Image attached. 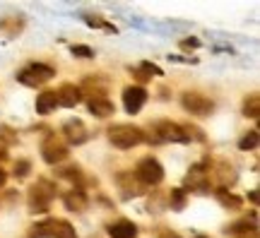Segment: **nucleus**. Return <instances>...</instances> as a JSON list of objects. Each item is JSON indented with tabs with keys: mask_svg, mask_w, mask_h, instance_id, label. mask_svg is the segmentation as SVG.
Segmentation results:
<instances>
[{
	"mask_svg": "<svg viewBox=\"0 0 260 238\" xmlns=\"http://www.w3.org/2000/svg\"><path fill=\"white\" fill-rule=\"evenodd\" d=\"M51 238H77L68 221H51Z\"/></svg>",
	"mask_w": 260,
	"mask_h": 238,
	"instance_id": "f8f14e48",
	"label": "nucleus"
},
{
	"mask_svg": "<svg viewBox=\"0 0 260 238\" xmlns=\"http://www.w3.org/2000/svg\"><path fill=\"white\" fill-rule=\"evenodd\" d=\"M80 99H82V92L75 84H63L56 92V101L60 106H68V109H73L75 104H80Z\"/></svg>",
	"mask_w": 260,
	"mask_h": 238,
	"instance_id": "6e6552de",
	"label": "nucleus"
},
{
	"mask_svg": "<svg viewBox=\"0 0 260 238\" xmlns=\"http://www.w3.org/2000/svg\"><path fill=\"white\" fill-rule=\"evenodd\" d=\"M138 178L147 185H157L164 178V168H161V164H159L157 159L147 156V159H142L138 164Z\"/></svg>",
	"mask_w": 260,
	"mask_h": 238,
	"instance_id": "f03ea898",
	"label": "nucleus"
},
{
	"mask_svg": "<svg viewBox=\"0 0 260 238\" xmlns=\"http://www.w3.org/2000/svg\"><path fill=\"white\" fill-rule=\"evenodd\" d=\"M217 197H219V202H222V205H226V207H234V210H236V207H241V200H239V197H234V195H226L224 190L217 192Z\"/></svg>",
	"mask_w": 260,
	"mask_h": 238,
	"instance_id": "dca6fc26",
	"label": "nucleus"
},
{
	"mask_svg": "<svg viewBox=\"0 0 260 238\" xmlns=\"http://www.w3.org/2000/svg\"><path fill=\"white\" fill-rule=\"evenodd\" d=\"M41 152H44V159H46L48 164H58V161H63L65 156H68V147L63 142H58L56 138H48L41 147Z\"/></svg>",
	"mask_w": 260,
	"mask_h": 238,
	"instance_id": "39448f33",
	"label": "nucleus"
},
{
	"mask_svg": "<svg viewBox=\"0 0 260 238\" xmlns=\"http://www.w3.org/2000/svg\"><path fill=\"white\" fill-rule=\"evenodd\" d=\"M157 132L161 140H171V142H186L190 135L186 132V128H181V125H176V123H159L157 125Z\"/></svg>",
	"mask_w": 260,
	"mask_h": 238,
	"instance_id": "423d86ee",
	"label": "nucleus"
},
{
	"mask_svg": "<svg viewBox=\"0 0 260 238\" xmlns=\"http://www.w3.org/2000/svg\"><path fill=\"white\" fill-rule=\"evenodd\" d=\"M200 238H203V236H200Z\"/></svg>",
	"mask_w": 260,
	"mask_h": 238,
	"instance_id": "b1692460",
	"label": "nucleus"
},
{
	"mask_svg": "<svg viewBox=\"0 0 260 238\" xmlns=\"http://www.w3.org/2000/svg\"><path fill=\"white\" fill-rule=\"evenodd\" d=\"M31 238H51V221L34 226V231H31Z\"/></svg>",
	"mask_w": 260,
	"mask_h": 238,
	"instance_id": "f3484780",
	"label": "nucleus"
},
{
	"mask_svg": "<svg viewBox=\"0 0 260 238\" xmlns=\"http://www.w3.org/2000/svg\"><path fill=\"white\" fill-rule=\"evenodd\" d=\"M145 101H147V92L142 87H128L123 92V104H125L128 113H138L145 106Z\"/></svg>",
	"mask_w": 260,
	"mask_h": 238,
	"instance_id": "20e7f679",
	"label": "nucleus"
},
{
	"mask_svg": "<svg viewBox=\"0 0 260 238\" xmlns=\"http://www.w3.org/2000/svg\"><path fill=\"white\" fill-rule=\"evenodd\" d=\"M58 106V101H56V92H44V94H39V99H37V111L39 113H51V111Z\"/></svg>",
	"mask_w": 260,
	"mask_h": 238,
	"instance_id": "ddd939ff",
	"label": "nucleus"
},
{
	"mask_svg": "<svg viewBox=\"0 0 260 238\" xmlns=\"http://www.w3.org/2000/svg\"><path fill=\"white\" fill-rule=\"evenodd\" d=\"M73 53L75 55H80V58H92V48H87V46H73Z\"/></svg>",
	"mask_w": 260,
	"mask_h": 238,
	"instance_id": "aec40b11",
	"label": "nucleus"
},
{
	"mask_svg": "<svg viewBox=\"0 0 260 238\" xmlns=\"http://www.w3.org/2000/svg\"><path fill=\"white\" fill-rule=\"evenodd\" d=\"M109 236L111 238H138V226L133 221H116L109 226Z\"/></svg>",
	"mask_w": 260,
	"mask_h": 238,
	"instance_id": "1a4fd4ad",
	"label": "nucleus"
},
{
	"mask_svg": "<svg viewBox=\"0 0 260 238\" xmlns=\"http://www.w3.org/2000/svg\"><path fill=\"white\" fill-rule=\"evenodd\" d=\"M159 238H181V236H178V233H171V231H164Z\"/></svg>",
	"mask_w": 260,
	"mask_h": 238,
	"instance_id": "4be33fe9",
	"label": "nucleus"
},
{
	"mask_svg": "<svg viewBox=\"0 0 260 238\" xmlns=\"http://www.w3.org/2000/svg\"><path fill=\"white\" fill-rule=\"evenodd\" d=\"M183 106H186L190 113H198V116H207L212 111V101L200 96V94H186L183 96Z\"/></svg>",
	"mask_w": 260,
	"mask_h": 238,
	"instance_id": "0eeeda50",
	"label": "nucleus"
},
{
	"mask_svg": "<svg viewBox=\"0 0 260 238\" xmlns=\"http://www.w3.org/2000/svg\"><path fill=\"white\" fill-rule=\"evenodd\" d=\"M183 205H186V192L181 190V188H176V190L171 192V207L174 210H183Z\"/></svg>",
	"mask_w": 260,
	"mask_h": 238,
	"instance_id": "2eb2a0df",
	"label": "nucleus"
},
{
	"mask_svg": "<svg viewBox=\"0 0 260 238\" xmlns=\"http://www.w3.org/2000/svg\"><path fill=\"white\" fill-rule=\"evenodd\" d=\"M89 111H92L94 116H99V118H106V116L113 113V104L109 99H104V96H94L89 101Z\"/></svg>",
	"mask_w": 260,
	"mask_h": 238,
	"instance_id": "9b49d317",
	"label": "nucleus"
},
{
	"mask_svg": "<svg viewBox=\"0 0 260 238\" xmlns=\"http://www.w3.org/2000/svg\"><path fill=\"white\" fill-rule=\"evenodd\" d=\"M27 168H29L27 161H19L17 164V176H27Z\"/></svg>",
	"mask_w": 260,
	"mask_h": 238,
	"instance_id": "412c9836",
	"label": "nucleus"
},
{
	"mask_svg": "<svg viewBox=\"0 0 260 238\" xmlns=\"http://www.w3.org/2000/svg\"><path fill=\"white\" fill-rule=\"evenodd\" d=\"M84 202L87 200H84L82 192H75V195H68V197H65V205H68L70 210H82Z\"/></svg>",
	"mask_w": 260,
	"mask_h": 238,
	"instance_id": "4468645a",
	"label": "nucleus"
},
{
	"mask_svg": "<svg viewBox=\"0 0 260 238\" xmlns=\"http://www.w3.org/2000/svg\"><path fill=\"white\" fill-rule=\"evenodd\" d=\"M5 178H8V176H5V171L0 168V185H5Z\"/></svg>",
	"mask_w": 260,
	"mask_h": 238,
	"instance_id": "5701e85b",
	"label": "nucleus"
},
{
	"mask_svg": "<svg viewBox=\"0 0 260 238\" xmlns=\"http://www.w3.org/2000/svg\"><path fill=\"white\" fill-rule=\"evenodd\" d=\"M241 149H255L258 147V132H251V135H246V138L239 142Z\"/></svg>",
	"mask_w": 260,
	"mask_h": 238,
	"instance_id": "a211bd4d",
	"label": "nucleus"
},
{
	"mask_svg": "<svg viewBox=\"0 0 260 238\" xmlns=\"http://www.w3.org/2000/svg\"><path fill=\"white\" fill-rule=\"evenodd\" d=\"M53 77V70L48 67V65H29L27 70H22V73L17 75V80L22 84H29V87H39V84L48 82Z\"/></svg>",
	"mask_w": 260,
	"mask_h": 238,
	"instance_id": "7ed1b4c3",
	"label": "nucleus"
},
{
	"mask_svg": "<svg viewBox=\"0 0 260 238\" xmlns=\"http://www.w3.org/2000/svg\"><path fill=\"white\" fill-rule=\"evenodd\" d=\"M63 130H65V135H68V140L75 142V145H82L84 140H87V130H84V125L80 120H68Z\"/></svg>",
	"mask_w": 260,
	"mask_h": 238,
	"instance_id": "9d476101",
	"label": "nucleus"
},
{
	"mask_svg": "<svg viewBox=\"0 0 260 238\" xmlns=\"http://www.w3.org/2000/svg\"><path fill=\"white\" fill-rule=\"evenodd\" d=\"M109 140H111L116 147H121V149H128V147H135L140 145L145 135H142V130L135 128V125H113L109 130Z\"/></svg>",
	"mask_w": 260,
	"mask_h": 238,
	"instance_id": "f257e3e1",
	"label": "nucleus"
},
{
	"mask_svg": "<svg viewBox=\"0 0 260 238\" xmlns=\"http://www.w3.org/2000/svg\"><path fill=\"white\" fill-rule=\"evenodd\" d=\"M246 116L258 118V96H251V104H246Z\"/></svg>",
	"mask_w": 260,
	"mask_h": 238,
	"instance_id": "6ab92c4d",
	"label": "nucleus"
}]
</instances>
